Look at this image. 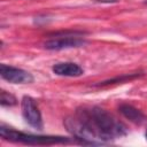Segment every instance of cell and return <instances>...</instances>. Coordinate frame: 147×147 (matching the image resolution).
Returning <instances> with one entry per match:
<instances>
[{"instance_id": "cell-8", "label": "cell", "mask_w": 147, "mask_h": 147, "mask_svg": "<svg viewBox=\"0 0 147 147\" xmlns=\"http://www.w3.org/2000/svg\"><path fill=\"white\" fill-rule=\"evenodd\" d=\"M144 75V72H133V74H125V75H121V76H116L114 78L100 82L98 84H94V86L96 87H103V86H108V85H113V84H118V83H126L129 80L136 79L138 77H141Z\"/></svg>"}, {"instance_id": "cell-6", "label": "cell", "mask_w": 147, "mask_h": 147, "mask_svg": "<svg viewBox=\"0 0 147 147\" xmlns=\"http://www.w3.org/2000/svg\"><path fill=\"white\" fill-rule=\"evenodd\" d=\"M52 71L63 77H79L84 74V69L74 62H57L52 67Z\"/></svg>"}, {"instance_id": "cell-10", "label": "cell", "mask_w": 147, "mask_h": 147, "mask_svg": "<svg viewBox=\"0 0 147 147\" xmlns=\"http://www.w3.org/2000/svg\"><path fill=\"white\" fill-rule=\"evenodd\" d=\"M95 2H101V3H115L118 0H94Z\"/></svg>"}, {"instance_id": "cell-11", "label": "cell", "mask_w": 147, "mask_h": 147, "mask_svg": "<svg viewBox=\"0 0 147 147\" xmlns=\"http://www.w3.org/2000/svg\"><path fill=\"white\" fill-rule=\"evenodd\" d=\"M145 138H146V140H147V130H146V133H145Z\"/></svg>"}, {"instance_id": "cell-3", "label": "cell", "mask_w": 147, "mask_h": 147, "mask_svg": "<svg viewBox=\"0 0 147 147\" xmlns=\"http://www.w3.org/2000/svg\"><path fill=\"white\" fill-rule=\"evenodd\" d=\"M86 32L78 30H65L52 33L42 45L49 51H61L67 48H76L84 46L87 40L83 37Z\"/></svg>"}, {"instance_id": "cell-7", "label": "cell", "mask_w": 147, "mask_h": 147, "mask_svg": "<svg viewBox=\"0 0 147 147\" xmlns=\"http://www.w3.org/2000/svg\"><path fill=\"white\" fill-rule=\"evenodd\" d=\"M118 111L126 119H129L130 122H132L134 124H141L146 119V116H145V114L141 110H139L138 108H136V107H133L132 105H129V103L119 105Z\"/></svg>"}, {"instance_id": "cell-1", "label": "cell", "mask_w": 147, "mask_h": 147, "mask_svg": "<svg viewBox=\"0 0 147 147\" xmlns=\"http://www.w3.org/2000/svg\"><path fill=\"white\" fill-rule=\"evenodd\" d=\"M75 115L86 127L94 145H103L127 134L126 126L101 107L78 108Z\"/></svg>"}, {"instance_id": "cell-2", "label": "cell", "mask_w": 147, "mask_h": 147, "mask_svg": "<svg viewBox=\"0 0 147 147\" xmlns=\"http://www.w3.org/2000/svg\"><path fill=\"white\" fill-rule=\"evenodd\" d=\"M0 136L9 141L22 142L26 145H56V144H69L71 140L60 136H36L30 133H23L5 124L0 125Z\"/></svg>"}, {"instance_id": "cell-4", "label": "cell", "mask_w": 147, "mask_h": 147, "mask_svg": "<svg viewBox=\"0 0 147 147\" xmlns=\"http://www.w3.org/2000/svg\"><path fill=\"white\" fill-rule=\"evenodd\" d=\"M21 109H22V116L24 121L33 129L41 131L44 127L42 118H41V113L36 103V101L29 96L24 95L21 101Z\"/></svg>"}, {"instance_id": "cell-9", "label": "cell", "mask_w": 147, "mask_h": 147, "mask_svg": "<svg viewBox=\"0 0 147 147\" xmlns=\"http://www.w3.org/2000/svg\"><path fill=\"white\" fill-rule=\"evenodd\" d=\"M0 103L2 107H13L17 105V99L7 91H1L0 93Z\"/></svg>"}, {"instance_id": "cell-5", "label": "cell", "mask_w": 147, "mask_h": 147, "mask_svg": "<svg viewBox=\"0 0 147 147\" xmlns=\"http://www.w3.org/2000/svg\"><path fill=\"white\" fill-rule=\"evenodd\" d=\"M0 75L11 84H30L33 82V76L29 71L3 63L0 64Z\"/></svg>"}, {"instance_id": "cell-12", "label": "cell", "mask_w": 147, "mask_h": 147, "mask_svg": "<svg viewBox=\"0 0 147 147\" xmlns=\"http://www.w3.org/2000/svg\"><path fill=\"white\" fill-rule=\"evenodd\" d=\"M145 3H146V5H147V0H146V1H145Z\"/></svg>"}]
</instances>
